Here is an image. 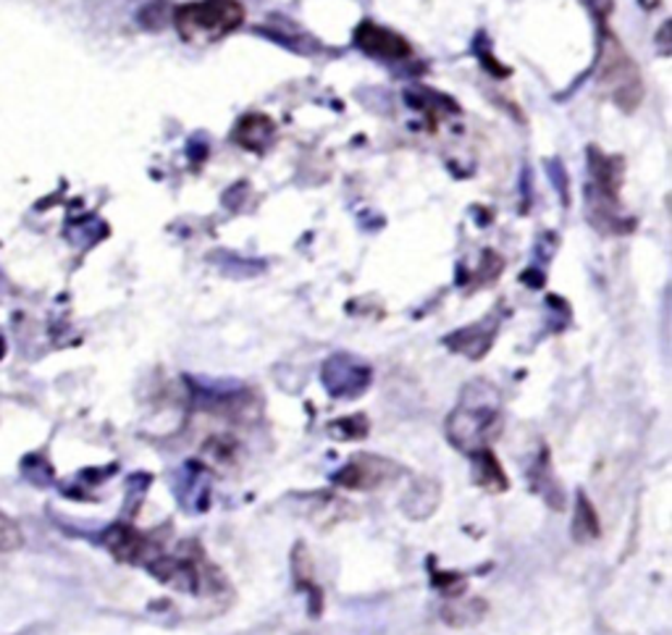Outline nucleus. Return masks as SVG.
<instances>
[{"label":"nucleus","mask_w":672,"mask_h":635,"mask_svg":"<svg viewBox=\"0 0 672 635\" xmlns=\"http://www.w3.org/2000/svg\"><path fill=\"white\" fill-rule=\"evenodd\" d=\"M502 429V399L494 384L473 381L465 386L460 405L447 418V439L460 452L489 450Z\"/></svg>","instance_id":"1"},{"label":"nucleus","mask_w":672,"mask_h":635,"mask_svg":"<svg viewBox=\"0 0 672 635\" xmlns=\"http://www.w3.org/2000/svg\"><path fill=\"white\" fill-rule=\"evenodd\" d=\"M597 80L602 93L610 97L620 111L633 113L644 100V76L633 56L623 48V43L612 35V29L602 27L599 40Z\"/></svg>","instance_id":"2"},{"label":"nucleus","mask_w":672,"mask_h":635,"mask_svg":"<svg viewBox=\"0 0 672 635\" xmlns=\"http://www.w3.org/2000/svg\"><path fill=\"white\" fill-rule=\"evenodd\" d=\"M171 22L187 43L221 40L242 27L244 9L239 0H197L173 9Z\"/></svg>","instance_id":"3"},{"label":"nucleus","mask_w":672,"mask_h":635,"mask_svg":"<svg viewBox=\"0 0 672 635\" xmlns=\"http://www.w3.org/2000/svg\"><path fill=\"white\" fill-rule=\"evenodd\" d=\"M399 470L403 468L386 457L358 455V457H352L345 468L336 472L334 481L336 486H341V489L376 491V489H384V486L397 481Z\"/></svg>","instance_id":"4"},{"label":"nucleus","mask_w":672,"mask_h":635,"mask_svg":"<svg viewBox=\"0 0 672 635\" xmlns=\"http://www.w3.org/2000/svg\"><path fill=\"white\" fill-rule=\"evenodd\" d=\"M323 384L334 397H358L371 384V371L350 355H336L323 366Z\"/></svg>","instance_id":"5"},{"label":"nucleus","mask_w":672,"mask_h":635,"mask_svg":"<svg viewBox=\"0 0 672 635\" xmlns=\"http://www.w3.org/2000/svg\"><path fill=\"white\" fill-rule=\"evenodd\" d=\"M355 45L373 58H386V61H405L412 56L410 43L397 32L379 27L373 22H363L355 29Z\"/></svg>","instance_id":"6"},{"label":"nucleus","mask_w":672,"mask_h":635,"mask_svg":"<svg viewBox=\"0 0 672 635\" xmlns=\"http://www.w3.org/2000/svg\"><path fill=\"white\" fill-rule=\"evenodd\" d=\"M103 543L108 547L116 560L121 562H147V539L140 534V530L129 528V525H113V528L106 530L103 536Z\"/></svg>","instance_id":"7"},{"label":"nucleus","mask_w":672,"mask_h":635,"mask_svg":"<svg viewBox=\"0 0 672 635\" xmlns=\"http://www.w3.org/2000/svg\"><path fill=\"white\" fill-rule=\"evenodd\" d=\"M496 334V323H478V326L463 328V332L452 334L447 339V345L455 349V352L468 355V358H481L487 355V349L491 347V339Z\"/></svg>","instance_id":"8"},{"label":"nucleus","mask_w":672,"mask_h":635,"mask_svg":"<svg viewBox=\"0 0 672 635\" xmlns=\"http://www.w3.org/2000/svg\"><path fill=\"white\" fill-rule=\"evenodd\" d=\"M235 140L248 151L263 153L274 142V121L268 116H244L235 129Z\"/></svg>","instance_id":"9"},{"label":"nucleus","mask_w":672,"mask_h":635,"mask_svg":"<svg viewBox=\"0 0 672 635\" xmlns=\"http://www.w3.org/2000/svg\"><path fill=\"white\" fill-rule=\"evenodd\" d=\"M483 614H487V601L478 596H449L447 607L442 609V620L452 627L476 625Z\"/></svg>","instance_id":"10"},{"label":"nucleus","mask_w":672,"mask_h":635,"mask_svg":"<svg viewBox=\"0 0 672 635\" xmlns=\"http://www.w3.org/2000/svg\"><path fill=\"white\" fill-rule=\"evenodd\" d=\"M473 463H476V481L478 486H483V489L489 491H504L507 489V476H504L500 463H496V457L491 455L489 450L473 452Z\"/></svg>","instance_id":"11"},{"label":"nucleus","mask_w":672,"mask_h":635,"mask_svg":"<svg viewBox=\"0 0 672 635\" xmlns=\"http://www.w3.org/2000/svg\"><path fill=\"white\" fill-rule=\"evenodd\" d=\"M573 536L575 541H593L599 536V517L593 512V504L588 502L586 494H578V504H575L573 517Z\"/></svg>","instance_id":"12"},{"label":"nucleus","mask_w":672,"mask_h":635,"mask_svg":"<svg viewBox=\"0 0 672 635\" xmlns=\"http://www.w3.org/2000/svg\"><path fill=\"white\" fill-rule=\"evenodd\" d=\"M171 3L168 0H153V3H147L145 9L140 11V24L145 29H164L168 22H171Z\"/></svg>","instance_id":"13"},{"label":"nucleus","mask_w":672,"mask_h":635,"mask_svg":"<svg viewBox=\"0 0 672 635\" xmlns=\"http://www.w3.org/2000/svg\"><path fill=\"white\" fill-rule=\"evenodd\" d=\"M22 547V530L9 515L0 512V554H11Z\"/></svg>","instance_id":"14"}]
</instances>
